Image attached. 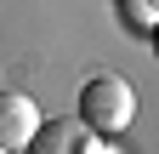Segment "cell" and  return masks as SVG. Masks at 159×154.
I'll return each mask as SVG.
<instances>
[{
	"label": "cell",
	"instance_id": "obj_1",
	"mask_svg": "<svg viewBox=\"0 0 159 154\" xmlns=\"http://www.w3.org/2000/svg\"><path fill=\"white\" fill-rule=\"evenodd\" d=\"M80 120H85L97 137H125L136 120V91L119 74H91L80 86Z\"/></svg>",
	"mask_w": 159,
	"mask_h": 154
},
{
	"label": "cell",
	"instance_id": "obj_2",
	"mask_svg": "<svg viewBox=\"0 0 159 154\" xmlns=\"http://www.w3.org/2000/svg\"><path fill=\"white\" fill-rule=\"evenodd\" d=\"M34 126H40V108H34L29 91H0V154L29 148Z\"/></svg>",
	"mask_w": 159,
	"mask_h": 154
},
{
	"label": "cell",
	"instance_id": "obj_3",
	"mask_svg": "<svg viewBox=\"0 0 159 154\" xmlns=\"http://www.w3.org/2000/svg\"><path fill=\"white\" fill-rule=\"evenodd\" d=\"M29 148L34 154H68V148H102V137H97L80 114H74V120L63 114V120H40L34 137H29Z\"/></svg>",
	"mask_w": 159,
	"mask_h": 154
},
{
	"label": "cell",
	"instance_id": "obj_4",
	"mask_svg": "<svg viewBox=\"0 0 159 154\" xmlns=\"http://www.w3.org/2000/svg\"><path fill=\"white\" fill-rule=\"evenodd\" d=\"M114 6H119V23H125L136 40L153 34V0H114Z\"/></svg>",
	"mask_w": 159,
	"mask_h": 154
}]
</instances>
